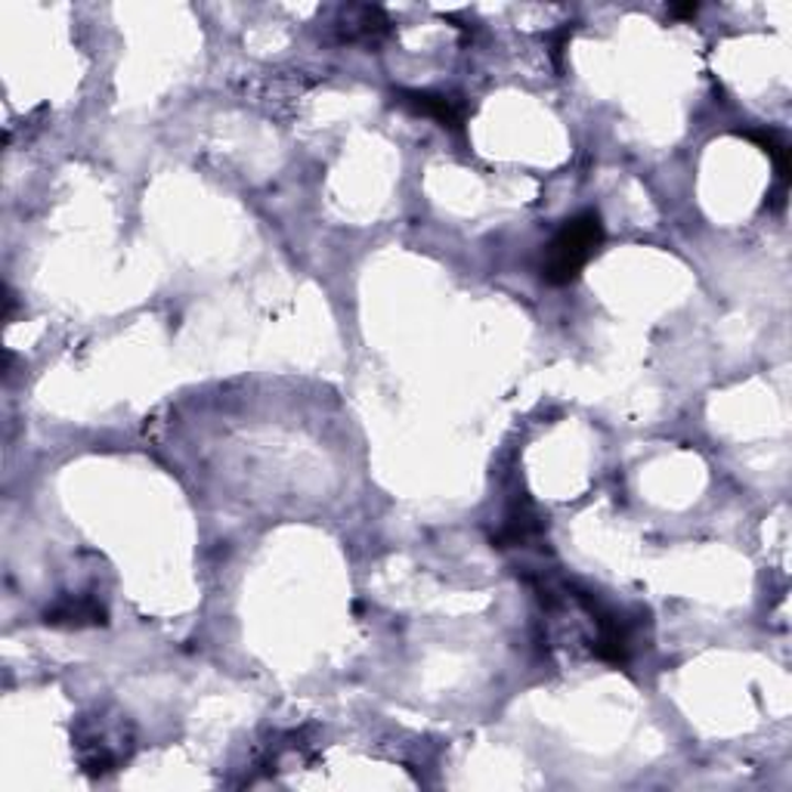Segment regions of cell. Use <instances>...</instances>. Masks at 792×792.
<instances>
[{
	"label": "cell",
	"instance_id": "1",
	"mask_svg": "<svg viewBox=\"0 0 792 792\" xmlns=\"http://www.w3.org/2000/svg\"><path fill=\"white\" fill-rule=\"evenodd\" d=\"M604 242V226L598 211H582L570 217L557 236L551 238L545 260H542V279L548 286H570L576 282V276L585 270L591 257L598 254Z\"/></svg>",
	"mask_w": 792,
	"mask_h": 792
},
{
	"label": "cell",
	"instance_id": "2",
	"mask_svg": "<svg viewBox=\"0 0 792 792\" xmlns=\"http://www.w3.org/2000/svg\"><path fill=\"white\" fill-rule=\"evenodd\" d=\"M400 105L412 109L415 115H424V119H434L443 127L449 131H461L465 127V119H468V105L456 97H446V93H431V90H403L397 97Z\"/></svg>",
	"mask_w": 792,
	"mask_h": 792
},
{
	"label": "cell",
	"instance_id": "3",
	"mask_svg": "<svg viewBox=\"0 0 792 792\" xmlns=\"http://www.w3.org/2000/svg\"><path fill=\"white\" fill-rule=\"evenodd\" d=\"M341 37L350 44H375L388 34L390 22L378 7H350L341 19Z\"/></svg>",
	"mask_w": 792,
	"mask_h": 792
},
{
	"label": "cell",
	"instance_id": "4",
	"mask_svg": "<svg viewBox=\"0 0 792 792\" xmlns=\"http://www.w3.org/2000/svg\"><path fill=\"white\" fill-rule=\"evenodd\" d=\"M44 620L51 625H102L105 623V610L97 598L90 594H78V598H63L56 607H51L44 613Z\"/></svg>",
	"mask_w": 792,
	"mask_h": 792
},
{
	"label": "cell",
	"instance_id": "5",
	"mask_svg": "<svg viewBox=\"0 0 792 792\" xmlns=\"http://www.w3.org/2000/svg\"><path fill=\"white\" fill-rule=\"evenodd\" d=\"M746 140H756L761 149L774 158L777 177H780L783 183H790V146H787L774 131H746Z\"/></svg>",
	"mask_w": 792,
	"mask_h": 792
},
{
	"label": "cell",
	"instance_id": "6",
	"mask_svg": "<svg viewBox=\"0 0 792 792\" xmlns=\"http://www.w3.org/2000/svg\"><path fill=\"white\" fill-rule=\"evenodd\" d=\"M669 13H672V16H696L700 7H696V3H684V7H672Z\"/></svg>",
	"mask_w": 792,
	"mask_h": 792
}]
</instances>
